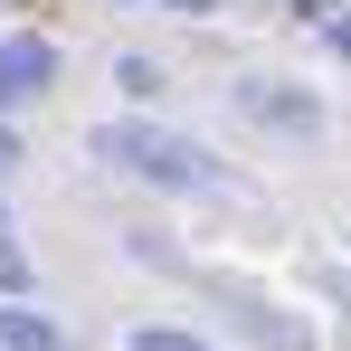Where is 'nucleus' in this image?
<instances>
[{"label":"nucleus","instance_id":"nucleus-8","mask_svg":"<svg viewBox=\"0 0 351 351\" xmlns=\"http://www.w3.org/2000/svg\"><path fill=\"white\" fill-rule=\"evenodd\" d=\"M332 48H342V58H351V19H332Z\"/></svg>","mask_w":351,"mask_h":351},{"label":"nucleus","instance_id":"nucleus-2","mask_svg":"<svg viewBox=\"0 0 351 351\" xmlns=\"http://www.w3.org/2000/svg\"><path fill=\"white\" fill-rule=\"evenodd\" d=\"M48 76H58V48H48V38H29V29L0 38V114L29 105V95H48Z\"/></svg>","mask_w":351,"mask_h":351},{"label":"nucleus","instance_id":"nucleus-3","mask_svg":"<svg viewBox=\"0 0 351 351\" xmlns=\"http://www.w3.org/2000/svg\"><path fill=\"white\" fill-rule=\"evenodd\" d=\"M0 342H10V351H76L58 323H38L29 304H0Z\"/></svg>","mask_w":351,"mask_h":351},{"label":"nucleus","instance_id":"nucleus-1","mask_svg":"<svg viewBox=\"0 0 351 351\" xmlns=\"http://www.w3.org/2000/svg\"><path fill=\"white\" fill-rule=\"evenodd\" d=\"M95 152H105L114 171L162 180V190H219V162H209L199 143H180V133H152V123H105Z\"/></svg>","mask_w":351,"mask_h":351},{"label":"nucleus","instance_id":"nucleus-5","mask_svg":"<svg viewBox=\"0 0 351 351\" xmlns=\"http://www.w3.org/2000/svg\"><path fill=\"white\" fill-rule=\"evenodd\" d=\"M19 285H29V256H19V237L0 228V294H19Z\"/></svg>","mask_w":351,"mask_h":351},{"label":"nucleus","instance_id":"nucleus-6","mask_svg":"<svg viewBox=\"0 0 351 351\" xmlns=\"http://www.w3.org/2000/svg\"><path fill=\"white\" fill-rule=\"evenodd\" d=\"M133 351H209V342H199V332H171V323H162V332H133Z\"/></svg>","mask_w":351,"mask_h":351},{"label":"nucleus","instance_id":"nucleus-9","mask_svg":"<svg viewBox=\"0 0 351 351\" xmlns=\"http://www.w3.org/2000/svg\"><path fill=\"white\" fill-rule=\"evenodd\" d=\"M171 10H209V0H171Z\"/></svg>","mask_w":351,"mask_h":351},{"label":"nucleus","instance_id":"nucleus-7","mask_svg":"<svg viewBox=\"0 0 351 351\" xmlns=\"http://www.w3.org/2000/svg\"><path fill=\"white\" fill-rule=\"evenodd\" d=\"M10 152H19V143H10V123H0V180H10Z\"/></svg>","mask_w":351,"mask_h":351},{"label":"nucleus","instance_id":"nucleus-4","mask_svg":"<svg viewBox=\"0 0 351 351\" xmlns=\"http://www.w3.org/2000/svg\"><path fill=\"white\" fill-rule=\"evenodd\" d=\"M228 304H237V323H247V332H256L266 351H304V332H294V323H276V313H266L256 294H228Z\"/></svg>","mask_w":351,"mask_h":351}]
</instances>
